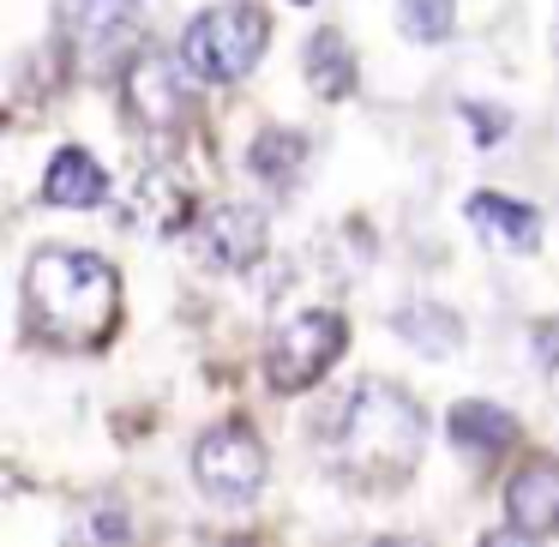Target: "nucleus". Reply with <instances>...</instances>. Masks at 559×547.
Segmentation results:
<instances>
[{"label":"nucleus","instance_id":"nucleus-1","mask_svg":"<svg viewBox=\"0 0 559 547\" xmlns=\"http://www.w3.org/2000/svg\"><path fill=\"white\" fill-rule=\"evenodd\" d=\"M427 415L391 379H361L337 409L325 415V463L355 487H403L421 463Z\"/></svg>","mask_w":559,"mask_h":547},{"label":"nucleus","instance_id":"nucleus-2","mask_svg":"<svg viewBox=\"0 0 559 547\" xmlns=\"http://www.w3.org/2000/svg\"><path fill=\"white\" fill-rule=\"evenodd\" d=\"M25 313L43 337L55 343H103L121 313V277H115L109 259L79 253V247H49V253L31 259L25 271Z\"/></svg>","mask_w":559,"mask_h":547},{"label":"nucleus","instance_id":"nucleus-3","mask_svg":"<svg viewBox=\"0 0 559 547\" xmlns=\"http://www.w3.org/2000/svg\"><path fill=\"white\" fill-rule=\"evenodd\" d=\"M265 43H271V19L253 0H223L181 31V61L199 85H235L259 67Z\"/></svg>","mask_w":559,"mask_h":547},{"label":"nucleus","instance_id":"nucleus-4","mask_svg":"<svg viewBox=\"0 0 559 547\" xmlns=\"http://www.w3.org/2000/svg\"><path fill=\"white\" fill-rule=\"evenodd\" d=\"M343 349H349V325H343V313H331V307L289 313L277 331H271V343H265V379H271V391H283V397L313 391L319 379L337 367Z\"/></svg>","mask_w":559,"mask_h":547},{"label":"nucleus","instance_id":"nucleus-5","mask_svg":"<svg viewBox=\"0 0 559 547\" xmlns=\"http://www.w3.org/2000/svg\"><path fill=\"white\" fill-rule=\"evenodd\" d=\"M193 481L205 499L217 506H247V499L265 487V445H259L247 427H211L193 445Z\"/></svg>","mask_w":559,"mask_h":547},{"label":"nucleus","instance_id":"nucleus-6","mask_svg":"<svg viewBox=\"0 0 559 547\" xmlns=\"http://www.w3.org/2000/svg\"><path fill=\"white\" fill-rule=\"evenodd\" d=\"M193 85L199 79L187 73L181 55H151L139 49L133 67H127V109L139 115L145 127H157V133H169V127L187 121V109H193Z\"/></svg>","mask_w":559,"mask_h":547},{"label":"nucleus","instance_id":"nucleus-7","mask_svg":"<svg viewBox=\"0 0 559 547\" xmlns=\"http://www.w3.org/2000/svg\"><path fill=\"white\" fill-rule=\"evenodd\" d=\"M139 19H145V0H61V37L91 67H103L115 49L139 43Z\"/></svg>","mask_w":559,"mask_h":547},{"label":"nucleus","instance_id":"nucleus-8","mask_svg":"<svg viewBox=\"0 0 559 547\" xmlns=\"http://www.w3.org/2000/svg\"><path fill=\"white\" fill-rule=\"evenodd\" d=\"M193 253L211 271H253L265 259V211L259 205H217L199 217Z\"/></svg>","mask_w":559,"mask_h":547},{"label":"nucleus","instance_id":"nucleus-9","mask_svg":"<svg viewBox=\"0 0 559 547\" xmlns=\"http://www.w3.org/2000/svg\"><path fill=\"white\" fill-rule=\"evenodd\" d=\"M506 518L523 542H547L559 535V463L554 457H530L506 487Z\"/></svg>","mask_w":559,"mask_h":547},{"label":"nucleus","instance_id":"nucleus-10","mask_svg":"<svg viewBox=\"0 0 559 547\" xmlns=\"http://www.w3.org/2000/svg\"><path fill=\"white\" fill-rule=\"evenodd\" d=\"M463 217L481 229V241H493L499 253H535L542 247V217H535L530 205H518V199L506 193H469L463 199Z\"/></svg>","mask_w":559,"mask_h":547},{"label":"nucleus","instance_id":"nucleus-11","mask_svg":"<svg viewBox=\"0 0 559 547\" xmlns=\"http://www.w3.org/2000/svg\"><path fill=\"white\" fill-rule=\"evenodd\" d=\"M445 433H451V445L469 451V457H499V451H506L511 439H518V415L499 409V403L463 397V403H451Z\"/></svg>","mask_w":559,"mask_h":547},{"label":"nucleus","instance_id":"nucleus-12","mask_svg":"<svg viewBox=\"0 0 559 547\" xmlns=\"http://www.w3.org/2000/svg\"><path fill=\"white\" fill-rule=\"evenodd\" d=\"M43 199H49V205H67V211H91V205L109 199V175H103V163L91 157V151L61 145L49 163V175H43Z\"/></svg>","mask_w":559,"mask_h":547},{"label":"nucleus","instance_id":"nucleus-13","mask_svg":"<svg viewBox=\"0 0 559 547\" xmlns=\"http://www.w3.org/2000/svg\"><path fill=\"white\" fill-rule=\"evenodd\" d=\"M391 331H397L415 355H427V361H445V355L463 349V319L451 313V307H433V301L397 307V313H391Z\"/></svg>","mask_w":559,"mask_h":547},{"label":"nucleus","instance_id":"nucleus-14","mask_svg":"<svg viewBox=\"0 0 559 547\" xmlns=\"http://www.w3.org/2000/svg\"><path fill=\"white\" fill-rule=\"evenodd\" d=\"M307 85L325 103H343L355 91V55L337 31H313V43H307Z\"/></svg>","mask_w":559,"mask_h":547},{"label":"nucleus","instance_id":"nucleus-15","mask_svg":"<svg viewBox=\"0 0 559 547\" xmlns=\"http://www.w3.org/2000/svg\"><path fill=\"white\" fill-rule=\"evenodd\" d=\"M193 193H187L175 175H145L139 181V205H133V217L145 223V229H157V235H181L187 223H193Z\"/></svg>","mask_w":559,"mask_h":547},{"label":"nucleus","instance_id":"nucleus-16","mask_svg":"<svg viewBox=\"0 0 559 547\" xmlns=\"http://www.w3.org/2000/svg\"><path fill=\"white\" fill-rule=\"evenodd\" d=\"M253 175L259 181H271V187H289L295 175H301V163H307V145H301V133H259V145H253Z\"/></svg>","mask_w":559,"mask_h":547},{"label":"nucleus","instance_id":"nucleus-17","mask_svg":"<svg viewBox=\"0 0 559 547\" xmlns=\"http://www.w3.org/2000/svg\"><path fill=\"white\" fill-rule=\"evenodd\" d=\"M397 25H403V37H409V43L433 49V43L451 37L457 7H451V0H397Z\"/></svg>","mask_w":559,"mask_h":547},{"label":"nucleus","instance_id":"nucleus-18","mask_svg":"<svg viewBox=\"0 0 559 547\" xmlns=\"http://www.w3.org/2000/svg\"><path fill=\"white\" fill-rule=\"evenodd\" d=\"M463 121L475 127V139H481V145H493V139H499V133H506V127H511V121H506V115H499V109H475V103H463Z\"/></svg>","mask_w":559,"mask_h":547},{"label":"nucleus","instance_id":"nucleus-19","mask_svg":"<svg viewBox=\"0 0 559 547\" xmlns=\"http://www.w3.org/2000/svg\"><path fill=\"white\" fill-rule=\"evenodd\" d=\"M91 535H103V542H127V523L109 511V518H97V523H91Z\"/></svg>","mask_w":559,"mask_h":547},{"label":"nucleus","instance_id":"nucleus-20","mask_svg":"<svg viewBox=\"0 0 559 547\" xmlns=\"http://www.w3.org/2000/svg\"><path fill=\"white\" fill-rule=\"evenodd\" d=\"M542 367H559V319H554V325H542Z\"/></svg>","mask_w":559,"mask_h":547}]
</instances>
